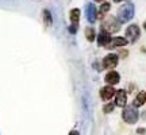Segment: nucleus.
Returning a JSON list of instances; mask_svg holds the SVG:
<instances>
[{
    "instance_id": "7ed1b4c3",
    "label": "nucleus",
    "mask_w": 146,
    "mask_h": 135,
    "mask_svg": "<svg viewBox=\"0 0 146 135\" xmlns=\"http://www.w3.org/2000/svg\"><path fill=\"white\" fill-rule=\"evenodd\" d=\"M102 28L106 30V31H108L110 34H112V32H118L120 30L119 19H116V18H114V16H110L108 19H106V21L103 22Z\"/></svg>"
},
{
    "instance_id": "ddd939ff",
    "label": "nucleus",
    "mask_w": 146,
    "mask_h": 135,
    "mask_svg": "<svg viewBox=\"0 0 146 135\" xmlns=\"http://www.w3.org/2000/svg\"><path fill=\"white\" fill-rule=\"evenodd\" d=\"M146 103V92H139V93L137 95V97L134 99V103H133V105L134 107H141V105H143V104Z\"/></svg>"
},
{
    "instance_id": "20e7f679",
    "label": "nucleus",
    "mask_w": 146,
    "mask_h": 135,
    "mask_svg": "<svg viewBox=\"0 0 146 135\" xmlns=\"http://www.w3.org/2000/svg\"><path fill=\"white\" fill-rule=\"evenodd\" d=\"M139 35H141V31H139V27L137 24H130L126 28V39L130 43H135L139 39Z\"/></svg>"
},
{
    "instance_id": "4468645a",
    "label": "nucleus",
    "mask_w": 146,
    "mask_h": 135,
    "mask_svg": "<svg viewBox=\"0 0 146 135\" xmlns=\"http://www.w3.org/2000/svg\"><path fill=\"white\" fill-rule=\"evenodd\" d=\"M85 38H87L89 42L95 41V38H96V32H95L94 27H87V28H85Z\"/></svg>"
},
{
    "instance_id": "5701e85b",
    "label": "nucleus",
    "mask_w": 146,
    "mask_h": 135,
    "mask_svg": "<svg viewBox=\"0 0 146 135\" xmlns=\"http://www.w3.org/2000/svg\"><path fill=\"white\" fill-rule=\"evenodd\" d=\"M143 28L146 30V21H145V23H143Z\"/></svg>"
},
{
    "instance_id": "6e6552de",
    "label": "nucleus",
    "mask_w": 146,
    "mask_h": 135,
    "mask_svg": "<svg viewBox=\"0 0 146 135\" xmlns=\"http://www.w3.org/2000/svg\"><path fill=\"white\" fill-rule=\"evenodd\" d=\"M114 95H115V89L112 85H107V87H103V88L100 89V97L104 100V101L110 100Z\"/></svg>"
},
{
    "instance_id": "f03ea898",
    "label": "nucleus",
    "mask_w": 146,
    "mask_h": 135,
    "mask_svg": "<svg viewBox=\"0 0 146 135\" xmlns=\"http://www.w3.org/2000/svg\"><path fill=\"white\" fill-rule=\"evenodd\" d=\"M122 118L125 120L126 123H129V124H134L138 122V118H139V114H138V111H137V107H126L123 109V114H122Z\"/></svg>"
},
{
    "instance_id": "9d476101",
    "label": "nucleus",
    "mask_w": 146,
    "mask_h": 135,
    "mask_svg": "<svg viewBox=\"0 0 146 135\" xmlns=\"http://www.w3.org/2000/svg\"><path fill=\"white\" fill-rule=\"evenodd\" d=\"M104 80H106V83L108 84V85H115V84L119 83L120 76H119V73H118V72H115V70H111V72H108L107 74H106Z\"/></svg>"
},
{
    "instance_id": "9b49d317",
    "label": "nucleus",
    "mask_w": 146,
    "mask_h": 135,
    "mask_svg": "<svg viewBox=\"0 0 146 135\" xmlns=\"http://www.w3.org/2000/svg\"><path fill=\"white\" fill-rule=\"evenodd\" d=\"M98 18V12H96V8H95L94 4H87V19H88L89 23H94Z\"/></svg>"
},
{
    "instance_id": "0eeeda50",
    "label": "nucleus",
    "mask_w": 146,
    "mask_h": 135,
    "mask_svg": "<svg viewBox=\"0 0 146 135\" xmlns=\"http://www.w3.org/2000/svg\"><path fill=\"white\" fill-rule=\"evenodd\" d=\"M110 41H111L110 32L102 28V31L98 34V45H99V46H107L110 43Z\"/></svg>"
},
{
    "instance_id": "423d86ee",
    "label": "nucleus",
    "mask_w": 146,
    "mask_h": 135,
    "mask_svg": "<svg viewBox=\"0 0 146 135\" xmlns=\"http://www.w3.org/2000/svg\"><path fill=\"white\" fill-rule=\"evenodd\" d=\"M127 43H129V41L126 38H123V36H114V38H111V41L107 45V47H110V49H112V47H122V46H126Z\"/></svg>"
},
{
    "instance_id": "aec40b11",
    "label": "nucleus",
    "mask_w": 146,
    "mask_h": 135,
    "mask_svg": "<svg viewBox=\"0 0 146 135\" xmlns=\"http://www.w3.org/2000/svg\"><path fill=\"white\" fill-rule=\"evenodd\" d=\"M138 132H139V134H143V132H146V130H143V128H139V130H138Z\"/></svg>"
},
{
    "instance_id": "dca6fc26",
    "label": "nucleus",
    "mask_w": 146,
    "mask_h": 135,
    "mask_svg": "<svg viewBox=\"0 0 146 135\" xmlns=\"http://www.w3.org/2000/svg\"><path fill=\"white\" fill-rule=\"evenodd\" d=\"M43 22L46 23V26H50L53 23V19H52V14H50V11L45 10L43 11Z\"/></svg>"
},
{
    "instance_id": "2eb2a0df",
    "label": "nucleus",
    "mask_w": 146,
    "mask_h": 135,
    "mask_svg": "<svg viewBox=\"0 0 146 135\" xmlns=\"http://www.w3.org/2000/svg\"><path fill=\"white\" fill-rule=\"evenodd\" d=\"M110 8H111V4H110V3H103V4L100 5V8H99L98 18H103V16H104L106 14L110 11Z\"/></svg>"
},
{
    "instance_id": "f3484780",
    "label": "nucleus",
    "mask_w": 146,
    "mask_h": 135,
    "mask_svg": "<svg viewBox=\"0 0 146 135\" xmlns=\"http://www.w3.org/2000/svg\"><path fill=\"white\" fill-rule=\"evenodd\" d=\"M114 107H115L114 103H108V104H106L104 107H103V111H104L106 114H110V112L114 109Z\"/></svg>"
},
{
    "instance_id": "1a4fd4ad",
    "label": "nucleus",
    "mask_w": 146,
    "mask_h": 135,
    "mask_svg": "<svg viewBox=\"0 0 146 135\" xmlns=\"http://www.w3.org/2000/svg\"><path fill=\"white\" fill-rule=\"evenodd\" d=\"M115 104L118 107H125L126 103H127V93H126L123 89H120L118 92H115Z\"/></svg>"
},
{
    "instance_id": "39448f33",
    "label": "nucleus",
    "mask_w": 146,
    "mask_h": 135,
    "mask_svg": "<svg viewBox=\"0 0 146 135\" xmlns=\"http://www.w3.org/2000/svg\"><path fill=\"white\" fill-rule=\"evenodd\" d=\"M118 61H119V57L116 54H114V53H111V54H108V56H106L103 58L102 66L104 68V69H114L118 65Z\"/></svg>"
},
{
    "instance_id": "f257e3e1",
    "label": "nucleus",
    "mask_w": 146,
    "mask_h": 135,
    "mask_svg": "<svg viewBox=\"0 0 146 135\" xmlns=\"http://www.w3.org/2000/svg\"><path fill=\"white\" fill-rule=\"evenodd\" d=\"M134 16V5L133 3H126L118 10V19L120 23H126L129 22Z\"/></svg>"
},
{
    "instance_id": "4be33fe9",
    "label": "nucleus",
    "mask_w": 146,
    "mask_h": 135,
    "mask_svg": "<svg viewBox=\"0 0 146 135\" xmlns=\"http://www.w3.org/2000/svg\"><path fill=\"white\" fill-rule=\"evenodd\" d=\"M95 1H98V3H102V1H104V0H95Z\"/></svg>"
},
{
    "instance_id": "6ab92c4d",
    "label": "nucleus",
    "mask_w": 146,
    "mask_h": 135,
    "mask_svg": "<svg viewBox=\"0 0 146 135\" xmlns=\"http://www.w3.org/2000/svg\"><path fill=\"white\" fill-rule=\"evenodd\" d=\"M120 56H122V57H126V56H127V52H120Z\"/></svg>"
},
{
    "instance_id": "a211bd4d",
    "label": "nucleus",
    "mask_w": 146,
    "mask_h": 135,
    "mask_svg": "<svg viewBox=\"0 0 146 135\" xmlns=\"http://www.w3.org/2000/svg\"><path fill=\"white\" fill-rule=\"evenodd\" d=\"M69 135H78V132L73 130V131H70V132H69Z\"/></svg>"
},
{
    "instance_id": "412c9836",
    "label": "nucleus",
    "mask_w": 146,
    "mask_h": 135,
    "mask_svg": "<svg viewBox=\"0 0 146 135\" xmlns=\"http://www.w3.org/2000/svg\"><path fill=\"white\" fill-rule=\"evenodd\" d=\"M115 3H120V1H125V0H114Z\"/></svg>"
},
{
    "instance_id": "f8f14e48",
    "label": "nucleus",
    "mask_w": 146,
    "mask_h": 135,
    "mask_svg": "<svg viewBox=\"0 0 146 135\" xmlns=\"http://www.w3.org/2000/svg\"><path fill=\"white\" fill-rule=\"evenodd\" d=\"M70 24L72 26H77L78 27V21H80V10L78 8H73L70 11Z\"/></svg>"
}]
</instances>
